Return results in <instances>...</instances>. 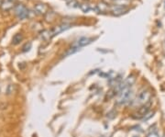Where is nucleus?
Here are the masks:
<instances>
[{"instance_id": "1", "label": "nucleus", "mask_w": 165, "mask_h": 137, "mask_svg": "<svg viewBox=\"0 0 165 137\" xmlns=\"http://www.w3.org/2000/svg\"><path fill=\"white\" fill-rule=\"evenodd\" d=\"M132 89L131 88L128 87H122L120 85V88L118 89V99H117V103L118 105H124L127 104L132 97Z\"/></svg>"}, {"instance_id": "2", "label": "nucleus", "mask_w": 165, "mask_h": 137, "mask_svg": "<svg viewBox=\"0 0 165 137\" xmlns=\"http://www.w3.org/2000/svg\"><path fill=\"white\" fill-rule=\"evenodd\" d=\"M151 98V93L148 89H142L138 93L136 98L134 99L133 103L135 106H144L147 105Z\"/></svg>"}, {"instance_id": "3", "label": "nucleus", "mask_w": 165, "mask_h": 137, "mask_svg": "<svg viewBox=\"0 0 165 137\" xmlns=\"http://www.w3.org/2000/svg\"><path fill=\"white\" fill-rule=\"evenodd\" d=\"M149 111H150V105H144V106H140V108L133 114V118L137 119V120H141V119H145L147 115H149Z\"/></svg>"}, {"instance_id": "4", "label": "nucleus", "mask_w": 165, "mask_h": 137, "mask_svg": "<svg viewBox=\"0 0 165 137\" xmlns=\"http://www.w3.org/2000/svg\"><path fill=\"white\" fill-rule=\"evenodd\" d=\"M15 13L18 16V18L20 19H24L28 18V16H29V10L22 4H19V5L16 6Z\"/></svg>"}, {"instance_id": "5", "label": "nucleus", "mask_w": 165, "mask_h": 137, "mask_svg": "<svg viewBox=\"0 0 165 137\" xmlns=\"http://www.w3.org/2000/svg\"><path fill=\"white\" fill-rule=\"evenodd\" d=\"M71 27L70 24H67V23H63V24H60L58 26H56L54 29H52L51 32H50V34H51V37H53L55 35L60 34L61 32H64L66 30H68L69 28Z\"/></svg>"}, {"instance_id": "6", "label": "nucleus", "mask_w": 165, "mask_h": 137, "mask_svg": "<svg viewBox=\"0 0 165 137\" xmlns=\"http://www.w3.org/2000/svg\"><path fill=\"white\" fill-rule=\"evenodd\" d=\"M129 10L128 6H118V5H114L111 7V11L113 13V15L115 16H120L124 13H126Z\"/></svg>"}, {"instance_id": "7", "label": "nucleus", "mask_w": 165, "mask_h": 137, "mask_svg": "<svg viewBox=\"0 0 165 137\" xmlns=\"http://www.w3.org/2000/svg\"><path fill=\"white\" fill-rule=\"evenodd\" d=\"M93 39L92 38H88V37H82V38H80L74 44H73V46H76V47H78L79 49L80 48H82V47H84V46H86V45H88V44H90L91 42H93Z\"/></svg>"}, {"instance_id": "8", "label": "nucleus", "mask_w": 165, "mask_h": 137, "mask_svg": "<svg viewBox=\"0 0 165 137\" xmlns=\"http://www.w3.org/2000/svg\"><path fill=\"white\" fill-rule=\"evenodd\" d=\"M35 10L39 14H46V12L48 11V7L45 4H37L35 6Z\"/></svg>"}, {"instance_id": "9", "label": "nucleus", "mask_w": 165, "mask_h": 137, "mask_svg": "<svg viewBox=\"0 0 165 137\" xmlns=\"http://www.w3.org/2000/svg\"><path fill=\"white\" fill-rule=\"evenodd\" d=\"M13 1L12 0H4L1 6L4 10H9L13 7Z\"/></svg>"}, {"instance_id": "10", "label": "nucleus", "mask_w": 165, "mask_h": 137, "mask_svg": "<svg viewBox=\"0 0 165 137\" xmlns=\"http://www.w3.org/2000/svg\"><path fill=\"white\" fill-rule=\"evenodd\" d=\"M80 8L83 12H89L91 10V6L90 4L88 3H83V4H80Z\"/></svg>"}, {"instance_id": "11", "label": "nucleus", "mask_w": 165, "mask_h": 137, "mask_svg": "<svg viewBox=\"0 0 165 137\" xmlns=\"http://www.w3.org/2000/svg\"><path fill=\"white\" fill-rule=\"evenodd\" d=\"M97 8H98V10L102 11V12L106 11L108 9V5H107V3H105V2L103 1V2L99 3L98 5H97Z\"/></svg>"}, {"instance_id": "12", "label": "nucleus", "mask_w": 165, "mask_h": 137, "mask_svg": "<svg viewBox=\"0 0 165 137\" xmlns=\"http://www.w3.org/2000/svg\"><path fill=\"white\" fill-rule=\"evenodd\" d=\"M66 4L70 7H79L80 4L76 0H66Z\"/></svg>"}, {"instance_id": "13", "label": "nucleus", "mask_w": 165, "mask_h": 137, "mask_svg": "<svg viewBox=\"0 0 165 137\" xmlns=\"http://www.w3.org/2000/svg\"><path fill=\"white\" fill-rule=\"evenodd\" d=\"M130 0H116L114 3H115V5L128 6V5L130 4Z\"/></svg>"}, {"instance_id": "14", "label": "nucleus", "mask_w": 165, "mask_h": 137, "mask_svg": "<svg viewBox=\"0 0 165 137\" xmlns=\"http://www.w3.org/2000/svg\"><path fill=\"white\" fill-rule=\"evenodd\" d=\"M22 39H23L22 35L18 33V34H16L13 37V43L14 44H18V43H19L22 41Z\"/></svg>"}, {"instance_id": "15", "label": "nucleus", "mask_w": 165, "mask_h": 137, "mask_svg": "<svg viewBox=\"0 0 165 137\" xmlns=\"http://www.w3.org/2000/svg\"><path fill=\"white\" fill-rule=\"evenodd\" d=\"M147 137H159V135H158L157 131H152L147 135Z\"/></svg>"}, {"instance_id": "16", "label": "nucleus", "mask_w": 165, "mask_h": 137, "mask_svg": "<svg viewBox=\"0 0 165 137\" xmlns=\"http://www.w3.org/2000/svg\"><path fill=\"white\" fill-rule=\"evenodd\" d=\"M31 43H26V45L23 47V52H27V51H29L30 49H31Z\"/></svg>"}, {"instance_id": "17", "label": "nucleus", "mask_w": 165, "mask_h": 137, "mask_svg": "<svg viewBox=\"0 0 165 137\" xmlns=\"http://www.w3.org/2000/svg\"><path fill=\"white\" fill-rule=\"evenodd\" d=\"M104 2H105V3H108V2H115L116 0H103Z\"/></svg>"}, {"instance_id": "18", "label": "nucleus", "mask_w": 165, "mask_h": 137, "mask_svg": "<svg viewBox=\"0 0 165 137\" xmlns=\"http://www.w3.org/2000/svg\"><path fill=\"white\" fill-rule=\"evenodd\" d=\"M163 137H165V134H164V135H163Z\"/></svg>"}, {"instance_id": "19", "label": "nucleus", "mask_w": 165, "mask_h": 137, "mask_svg": "<svg viewBox=\"0 0 165 137\" xmlns=\"http://www.w3.org/2000/svg\"><path fill=\"white\" fill-rule=\"evenodd\" d=\"M164 6H165V0H164Z\"/></svg>"}, {"instance_id": "20", "label": "nucleus", "mask_w": 165, "mask_h": 137, "mask_svg": "<svg viewBox=\"0 0 165 137\" xmlns=\"http://www.w3.org/2000/svg\"><path fill=\"white\" fill-rule=\"evenodd\" d=\"M134 137H139V136H134Z\"/></svg>"}, {"instance_id": "21", "label": "nucleus", "mask_w": 165, "mask_h": 137, "mask_svg": "<svg viewBox=\"0 0 165 137\" xmlns=\"http://www.w3.org/2000/svg\"><path fill=\"white\" fill-rule=\"evenodd\" d=\"M101 137H106V136H101Z\"/></svg>"}]
</instances>
